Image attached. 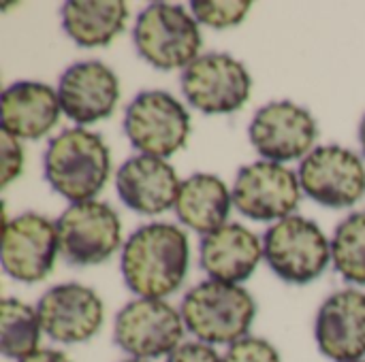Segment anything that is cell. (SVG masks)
Returning <instances> with one entry per match:
<instances>
[{
    "label": "cell",
    "instance_id": "20",
    "mask_svg": "<svg viewBox=\"0 0 365 362\" xmlns=\"http://www.w3.org/2000/svg\"><path fill=\"white\" fill-rule=\"evenodd\" d=\"M233 196L225 181L210 173H195L182 181L175 213L195 233L210 235L227 224Z\"/></svg>",
    "mask_w": 365,
    "mask_h": 362
},
{
    "label": "cell",
    "instance_id": "13",
    "mask_svg": "<svg viewBox=\"0 0 365 362\" xmlns=\"http://www.w3.org/2000/svg\"><path fill=\"white\" fill-rule=\"evenodd\" d=\"M319 128L312 113L291 100H276L257 111L248 137L255 149L269 162L304 160L317 141Z\"/></svg>",
    "mask_w": 365,
    "mask_h": 362
},
{
    "label": "cell",
    "instance_id": "4",
    "mask_svg": "<svg viewBox=\"0 0 365 362\" xmlns=\"http://www.w3.org/2000/svg\"><path fill=\"white\" fill-rule=\"evenodd\" d=\"M135 47L139 55L160 70L188 68L201 49L199 21L180 4L152 2L135 23Z\"/></svg>",
    "mask_w": 365,
    "mask_h": 362
},
{
    "label": "cell",
    "instance_id": "16",
    "mask_svg": "<svg viewBox=\"0 0 365 362\" xmlns=\"http://www.w3.org/2000/svg\"><path fill=\"white\" fill-rule=\"evenodd\" d=\"M314 337L323 356L336 362H357L365 356V294L359 290L334 292L319 309Z\"/></svg>",
    "mask_w": 365,
    "mask_h": 362
},
{
    "label": "cell",
    "instance_id": "28",
    "mask_svg": "<svg viewBox=\"0 0 365 362\" xmlns=\"http://www.w3.org/2000/svg\"><path fill=\"white\" fill-rule=\"evenodd\" d=\"M19 362H71V358L64 352L43 348V350H36L34 354H30L28 358H24V361Z\"/></svg>",
    "mask_w": 365,
    "mask_h": 362
},
{
    "label": "cell",
    "instance_id": "2",
    "mask_svg": "<svg viewBox=\"0 0 365 362\" xmlns=\"http://www.w3.org/2000/svg\"><path fill=\"white\" fill-rule=\"evenodd\" d=\"M43 173L53 192L71 203L94 201L111 173V154L98 132L81 126L56 134L43 154Z\"/></svg>",
    "mask_w": 365,
    "mask_h": 362
},
{
    "label": "cell",
    "instance_id": "9",
    "mask_svg": "<svg viewBox=\"0 0 365 362\" xmlns=\"http://www.w3.org/2000/svg\"><path fill=\"white\" fill-rule=\"evenodd\" d=\"M302 190L329 209H346L365 194L364 160L340 145L314 147L299 164Z\"/></svg>",
    "mask_w": 365,
    "mask_h": 362
},
{
    "label": "cell",
    "instance_id": "15",
    "mask_svg": "<svg viewBox=\"0 0 365 362\" xmlns=\"http://www.w3.org/2000/svg\"><path fill=\"white\" fill-rule=\"evenodd\" d=\"M58 98L68 119L88 126L113 113L120 98V81L98 60L75 62L60 75Z\"/></svg>",
    "mask_w": 365,
    "mask_h": 362
},
{
    "label": "cell",
    "instance_id": "21",
    "mask_svg": "<svg viewBox=\"0 0 365 362\" xmlns=\"http://www.w3.org/2000/svg\"><path fill=\"white\" fill-rule=\"evenodd\" d=\"M128 21L122 0H71L62 4V28L79 47L109 45Z\"/></svg>",
    "mask_w": 365,
    "mask_h": 362
},
{
    "label": "cell",
    "instance_id": "27",
    "mask_svg": "<svg viewBox=\"0 0 365 362\" xmlns=\"http://www.w3.org/2000/svg\"><path fill=\"white\" fill-rule=\"evenodd\" d=\"M167 362H222L218 352L203 341L182 344L173 354H169Z\"/></svg>",
    "mask_w": 365,
    "mask_h": 362
},
{
    "label": "cell",
    "instance_id": "18",
    "mask_svg": "<svg viewBox=\"0 0 365 362\" xmlns=\"http://www.w3.org/2000/svg\"><path fill=\"white\" fill-rule=\"evenodd\" d=\"M263 258V243L242 224H225L201 241V267L222 284L240 286L246 282Z\"/></svg>",
    "mask_w": 365,
    "mask_h": 362
},
{
    "label": "cell",
    "instance_id": "22",
    "mask_svg": "<svg viewBox=\"0 0 365 362\" xmlns=\"http://www.w3.org/2000/svg\"><path fill=\"white\" fill-rule=\"evenodd\" d=\"M41 320L36 309L17 299L2 301V318H0V350L6 358L24 361L34 354L41 341Z\"/></svg>",
    "mask_w": 365,
    "mask_h": 362
},
{
    "label": "cell",
    "instance_id": "7",
    "mask_svg": "<svg viewBox=\"0 0 365 362\" xmlns=\"http://www.w3.org/2000/svg\"><path fill=\"white\" fill-rule=\"evenodd\" d=\"M60 256L73 267L109 260L122 245V220L101 201L73 203L56 222Z\"/></svg>",
    "mask_w": 365,
    "mask_h": 362
},
{
    "label": "cell",
    "instance_id": "19",
    "mask_svg": "<svg viewBox=\"0 0 365 362\" xmlns=\"http://www.w3.org/2000/svg\"><path fill=\"white\" fill-rule=\"evenodd\" d=\"M58 90L41 81H17L2 92V130L15 139L36 141L60 119Z\"/></svg>",
    "mask_w": 365,
    "mask_h": 362
},
{
    "label": "cell",
    "instance_id": "1",
    "mask_svg": "<svg viewBox=\"0 0 365 362\" xmlns=\"http://www.w3.org/2000/svg\"><path fill=\"white\" fill-rule=\"evenodd\" d=\"M190 265V243L186 233L167 222L145 224L135 230L122 247V277L139 299L173 294L186 280Z\"/></svg>",
    "mask_w": 365,
    "mask_h": 362
},
{
    "label": "cell",
    "instance_id": "10",
    "mask_svg": "<svg viewBox=\"0 0 365 362\" xmlns=\"http://www.w3.org/2000/svg\"><path fill=\"white\" fill-rule=\"evenodd\" d=\"M252 79L246 66L229 53L199 55L182 75L188 102L207 115H227L246 105Z\"/></svg>",
    "mask_w": 365,
    "mask_h": 362
},
{
    "label": "cell",
    "instance_id": "17",
    "mask_svg": "<svg viewBox=\"0 0 365 362\" xmlns=\"http://www.w3.org/2000/svg\"><path fill=\"white\" fill-rule=\"evenodd\" d=\"M180 188L182 181L173 166L145 154L128 158L115 175L120 201L141 215H158L175 207Z\"/></svg>",
    "mask_w": 365,
    "mask_h": 362
},
{
    "label": "cell",
    "instance_id": "3",
    "mask_svg": "<svg viewBox=\"0 0 365 362\" xmlns=\"http://www.w3.org/2000/svg\"><path fill=\"white\" fill-rule=\"evenodd\" d=\"M180 314L188 333L199 341L233 346L248 335L257 318V303L242 286L207 280L186 292Z\"/></svg>",
    "mask_w": 365,
    "mask_h": 362
},
{
    "label": "cell",
    "instance_id": "24",
    "mask_svg": "<svg viewBox=\"0 0 365 362\" xmlns=\"http://www.w3.org/2000/svg\"><path fill=\"white\" fill-rule=\"evenodd\" d=\"M248 0H195L190 2V11L199 23L212 28H231L244 21L250 11Z\"/></svg>",
    "mask_w": 365,
    "mask_h": 362
},
{
    "label": "cell",
    "instance_id": "31",
    "mask_svg": "<svg viewBox=\"0 0 365 362\" xmlns=\"http://www.w3.org/2000/svg\"><path fill=\"white\" fill-rule=\"evenodd\" d=\"M357 362H364V361H357Z\"/></svg>",
    "mask_w": 365,
    "mask_h": 362
},
{
    "label": "cell",
    "instance_id": "25",
    "mask_svg": "<svg viewBox=\"0 0 365 362\" xmlns=\"http://www.w3.org/2000/svg\"><path fill=\"white\" fill-rule=\"evenodd\" d=\"M222 362H282L278 350L261 337H244L229 346Z\"/></svg>",
    "mask_w": 365,
    "mask_h": 362
},
{
    "label": "cell",
    "instance_id": "12",
    "mask_svg": "<svg viewBox=\"0 0 365 362\" xmlns=\"http://www.w3.org/2000/svg\"><path fill=\"white\" fill-rule=\"evenodd\" d=\"M60 254L58 228L38 213H21L4 222L2 267L4 273L21 284L43 282Z\"/></svg>",
    "mask_w": 365,
    "mask_h": 362
},
{
    "label": "cell",
    "instance_id": "29",
    "mask_svg": "<svg viewBox=\"0 0 365 362\" xmlns=\"http://www.w3.org/2000/svg\"><path fill=\"white\" fill-rule=\"evenodd\" d=\"M359 141H361V149H364L365 156V115L364 119H361V126H359Z\"/></svg>",
    "mask_w": 365,
    "mask_h": 362
},
{
    "label": "cell",
    "instance_id": "23",
    "mask_svg": "<svg viewBox=\"0 0 365 362\" xmlns=\"http://www.w3.org/2000/svg\"><path fill=\"white\" fill-rule=\"evenodd\" d=\"M336 271L351 284H365V211L351 213L331 239Z\"/></svg>",
    "mask_w": 365,
    "mask_h": 362
},
{
    "label": "cell",
    "instance_id": "11",
    "mask_svg": "<svg viewBox=\"0 0 365 362\" xmlns=\"http://www.w3.org/2000/svg\"><path fill=\"white\" fill-rule=\"evenodd\" d=\"M231 196L242 215L257 222H280L297 209L302 183L284 164L259 160L240 169Z\"/></svg>",
    "mask_w": 365,
    "mask_h": 362
},
{
    "label": "cell",
    "instance_id": "8",
    "mask_svg": "<svg viewBox=\"0 0 365 362\" xmlns=\"http://www.w3.org/2000/svg\"><path fill=\"white\" fill-rule=\"evenodd\" d=\"M182 314L165 301H130L115 316L113 339L133 358H160L173 354L184 337Z\"/></svg>",
    "mask_w": 365,
    "mask_h": 362
},
{
    "label": "cell",
    "instance_id": "26",
    "mask_svg": "<svg viewBox=\"0 0 365 362\" xmlns=\"http://www.w3.org/2000/svg\"><path fill=\"white\" fill-rule=\"evenodd\" d=\"M0 147H2V186H9L24 171V149L19 139H15L4 130L0 132Z\"/></svg>",
    "mask_w": 365,
    "mask_h": 362
},
{
    "label": "cell",
    "instance_id": "14",
    "mask_svg": "<svg viewBox=\"0 0 365 362\" xmlns=\"http://www.w3.org/2000/svg\"><path fill=\"white\" fill-rule=\"evenodd\" d=\"M36 314L43 333L58 344H83L92 339L105 322V305L101 297L81 284H60L49 288Z\"/></svg>",
    "mask_w": 365,
    "mask_h": 362
},
{
    "label": "cell",
    "instance_id": "30",
    "mask_svg": "<svg viewBox=\"0 0 365 362\" xmlns=\"http://www.w3.org/2000/svg\"><path fill=\"white\" fill-rule=\"evenodd\" d=\"M124 362H148V361H141V358H128V361Z\"/></svg>",
    "mask_w": 365,
    "mask_h": 362
},
{
    "label": "cell",
    "instance_id": "5",
    "mask_svg": "<svg viewBox=\"0 0 365 362\" xmlns=\"http://www.w3.org/2000/svg\"><path fill=\"white\" fill-rule=\"evenodd\" d=\"M263 256L282 282L304 286L319 280L327 269L331 243L319 224L302 215H291L265 233Z\"/></svg>",
    "mask_w": 365,
    "mask_h": 362
},
{
    "label": "cell",
    "instance_id": "6",
    "mask_svg": "<svg viewBox=\"0 0 365 362\" xmlns=\"http://www.w3.org/2000/svg\"><path fill=\"white\" fill-rule=\"evenodd\" d=\"M124 132L141 154L165 160L186 145L190 113L169 92L145 90L126 107Z\"/></svg>",
    "mask_w": 365,
    "mask_h": 362
}]
</instances>
